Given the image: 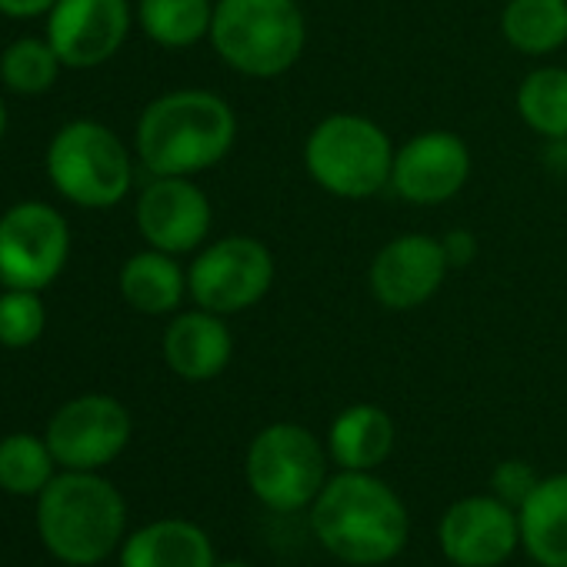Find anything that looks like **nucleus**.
Returning a JSON list of instances; mask_svg holds the SVG:
<instances>
[{"mask_svg": "<svg viewBox=\"0 0 567 567\" xmlns=\"http://www.w3.org/2000/svg\"><path fill=\"white\" fill-rule=\"evenodd\" d=\"M61 58L54 54V48L38 38H24L14 41L8 51H0V81L8 84V91L14 94H44L58 84L61 74Z\"/></svg>", "mask_w": 567, "mask_h": 567, "instance_id": "obj_25", "label": "nucleus"}, {"mask_svg": "<svg viewBox=\"0 0 567 567\" xmlns=\"http://www.w3.org/2000/svg\"><path fill=\"white\" fill-rule=\"evenodd\" d=\"M537 481H540V474L534 471V464H527L520 457H507L491 474V494L501 497L504 504H511L517 511L530 497V491L537 487Z\"/></svg>", "mask_w": 567, "mask_h": 567, "instance_id": "obj_27", "label": "nucleus"}, {"mask_svg": "<svg viewBox=\"0 0 567 567\" xmlns=\"http://www.w3.org/2000/svg\"><path fill=\"white\" fill-rule=\"evenodd\" d=\"M127 504L94 471H64L38 494V534L44 547L74 567H91L121 547Z\"/></svg>", "mask_w": 567, "mask_h": 567, "instance_id": "obj_3", "label": "nucleus"}, {"mask_svg": "<svg viewBox=\"0 0 567 567\" xmlns=\"http://www.w3.org/2000/svg\"><path fill=\"white\" fill-rule=\"evenodd\" d=\"M131 0H58L48 14V44L71 71L107 64L131 34Z\"/></svg>", "mask_w": 567, "mask_h": 567, "instance_id": "obj_13", "label": "nucleus"}, {"mask_svg": "<svg viewBox=\"0 0 567 567\" xmlns=\"http://www.w3.org/2000/svg\"><path fill=\"white\" fill-rule=\"evenodd\" d=\"M437 544L454 567H501L520 547L517 511L494 494H467L441 514Z\"/></svg>", "mask_w": 567, "mask_h": 567, "instance_id": "obj_11", "label": "nucleus"}, {"mask_svg": "<svg viewBox=\"0 0 567 567\" xmlns=\"http://www.w3.org/2000/svg\"><path fill=\"white\" fill-rule=\"evenodd\" d=\"M214 224L207 194L194 177H154L137 197V230L141 237L167 254L200 250Z\"/></svg>", "mask_w": 567, "mask_h": 567, "instance_id": "obj_15", "label": "nucleus"}, {"mask_svg": "<svg viewBox=\"0 0 567 567\" xmlns=\"http://www.w3.org/2000/svg\"><path fill=\"white\" fill-rule=\"evenodd\" d=\"M207 41L230 71L270 81L301 61L308 21L298 0H217Z\"/></svg>", "mask_w": 567, "mask_h": 567, "instance_id": "obj_4", "label": "nucleus"}, {"mask_svg": "<svg viewBox=\"0 0 567 567\" xmlns=\"http://www.w3.org/2000/svg\"><path fill=\"white\" fill-rule=\"evenodd\" d=\"M471 177V151L454 131H421L394 151L391 190L417 207L454 200Z\"/></svg>", "mask_w": 567, "mask_h": 567, "instance_id": "obj_14", "label": "nucleus"}, {"mask_svg": "<svg viewBox=\"0 0 567 567\" xmlns=\"http://www.w3.org/2000/svg\"><path fill=\"white\" fill-rule=\"evenodd\" d=\"M117 284H121V298L134 311L151 318L174 315L187 298V270L177 264L174 254L157 247L131 254L121 267Z\"/></svg>", "mask_w": 567, "mask_h": 567, "instance_id": "obj_20", "label": "nucleus"}, {"mask_svg": "<svg viewBox=\"0 0 567 567\" xmlns=\"http://www.w3.org/2000/svg\"><path fill=\"white\" fill-rule=\"evenodd\" d=\"M4 134H8V107L0 101V141H4Z\"/></svg>", "mask_w": 567, "mask_h": 567, "instance_id": "obj_30", "label": "nucleus"}, {"mask_svg": "<svg viewBox=\"0 0 567 567\" xmlns=\"http://www.w3.org/2000/svg\"><path fill=\"white\" fill-rule=\"evenodd\" d=\"M210 534L184 517H161L134 530L121 547V567H214Z\"/></svg>", "mask_w": 567, "mask_h": 567, "instance_id": "obj_17", "label": "nucleus"}, {"mask_svg": "<svg viewBox=\"0 0 567 567\" xmlns=\"http://www.w3.org/2000/svg\"><path fill=\"white\" fill-rule=\"evenodd\" d=\"M308 511L318 544L351 567L391 564L411 540L404 497L374 471L331 474Z\"/></svg>", "mask_w": 567, "mask_h": 567, "instance_id": "obj_1", "label": "nucleus"}, {"mask_svg": "<svg viewBox=\"0 0 567 567\" xmlns=\"http://www.w3.org/2000/svg\"><path fill=\"white\" fill-rule=\"evenodd\" d=\"M54 4L58 0H0V14L14 18V21H31V18L51 14Z\"/></svg>", "mask_w": 567, "mask_h": 567, "instance_id": "obj_29", "label": "nucleus"}, {"mask_svg": "<svg viewBox=\"0 0 567 567\" xmlns=\"http://www.w3.org/2000/svg\"><path fill=\"white\" fill-rule=\"evenodd\" d=\"M131 414L111 394H81L58 408L48 424V447L68 471H97L124 454L131 444Z\"/></svg>", "mask_w": 567, "mask_h": 567, "instance_id": "obj_10", "label": "nucleus"}, {"mask_svg": "<svg viewBox=\"0 0 567 567\" xmlns=\"http://www.w3.org/2000/svg\"><path fill=\"white\" fill-rule=\"evenodd\" d=\"M54 454L38 434H8L0 441V487L18 497L41 494L54 477Z\"/></svg>", "mask_w": 567, "mask_h": 567, "instance_id": "obj_24", "label": "nucleus"}, {"mask_svg": "<svg viewBox=\"0 0 567 567\" xmlns=\"http://www.w3.org/2000/svg\"><path fill=\"white\" fill-rule=\"evenodd\" d=\"M54 190L87 210L121 204L134 184V161L124 141L97 121L64 124L44 157Z\"/></svg>", "mask_w": 567, "mask_h": 567, "instance_id": "obj_7", "label": "nucleus"}, {"mask_svg": "<svg viewBox=\"0 0 567 567\" xmlns=\"http://www.w3.org/2000/svg\"><path fill=\"white\" fill-rule=\"evenodd\" d=\"M48 328V308L41 301V291H21L8 288L0 295V344L4 348H31L41 341Z\"/></svg>", "mask_w": 567, "mask_h": 567, "instance_id": "obj_26", "label": "nucleus"}, {"mask_svg": "<svg viewBox=\"0 0 567 567\" xmlns=\"http://www.w3.org/2000/svg\"><path fill=\"white\" fill-rule=\"evenodd\" d=\"M71 257V224L44 200H21L0 214V284L44 291Z\"/></svg>", "mask_w": 567, "mask_h": 567, "instance_id": "obj_9", "label": "nucleus"}, {"mask_svg": "<svg viewBox=\"0 0 567 567\" xmlns=\"http://www.w3.org/2000/svg\"><path fill=\"white\" fill-rule=\"evenodd\" d=\"M394 144L388 131L364 114H328L305 141L311 181L341 200H368L391 187Z\"/></svg>", "mask_w": 567, "mask_h": 567, "instance_id": "obj_5", "label": "nucleus"}, {"mask_svg": "<svg viewBox=\"0 0 567 567\" xmlns=\"http://www.w3.org/2000/svg\"><path fill=\"white\" fill-rule=\"evenodd\" d=\"M217 0H137L141 31L167 51H184L210 34Z\"/></svg>", "mask_w": 567, "mask_h": 567, "instance_id": "obj_22", "label": "nucleus"}, {"mask_svg": "<svg viewBox=\"0 0 567 567\" xmlns=\"http://www.w3.org/2000/svg\"><path fill=\"white\" fill-rule=\"evenodd\" d=\"M517 114L534 134L567 141V68H534L517 87Z\"/></svg>", "mask_w": 567, "mask_h": 567, "instance_id": "obj_23", "label": "nucleus"}, {"mask_svg": "<svg viewBox=\"0 0 567 567\" xmlns=\"http://www.w3.org/2000/svg\"><path fill=\"white\" fill-rule=\"evenodd\" d=\"M441 244H444V254H447V264L451 267H467L474 257H477V237L467 230V227H454V230H447L444 237H441Z\"/></svg>", "mask_w": 567, "mask_h": 567, "instance_id": "obj_28", "label": "nucleus"}, {"mask_svg": "<svg viewBox=\"0 0 567 567\" xmlns=\"http://www.w3.org/2000/svg\"><path fill=\"white\" fill-rule=\"evenodd\" d=\"M501 34L527 58L560 51L567 44V0H507L501 11Z\"/></svg>", "mask_w": 567, "mask_h": 567, "instance_id": "obj_21", "label": "nucleus"}, {"mask_svg": "<svg viewBox=\"0 0 567 567\" xmlns=\"http://www.w3.org/2000/svg\"><path fill=\"white\" fill-rule=\"evenodd\" d=\"M328 444L295 421H277L254 434L244 457L250 494L274 514L308 511L328 484Z\"/></svg>", "mask_w": 567, "mask_h": 567, "instance_id": "obj_6", "label": "nucleus"}, {"mask_svg": "<svg viewBox=\"0 0 567 567\" xmlns=\"http://www.w3.org/2000/svg\"><path fill=\"white\" fill-rule=\"evenodd\" d=\"M398 441L394 417L378 404L344 408L328 431V454L341 471H378Z\"/></svg>", "mask_w": 567, "mask_h": 567, "instance_id": "obj_19", "label": "nucleus"}, {"mask_svg": "<svg viewBox=\"0 0 567 567\" xmlns=\"http://www.w3.org/2000/svg\"><path fill=\"white\" fill-rule=\"evenodd\" d=\"M274 254L264 240L247 234H227L197 250L187 267V295L197 308L220 318L250 311L274 288Z\"/></svg>", "mask_w": 567, "mask_h": 567, "instance_id": "obj_8", "label": "nucleus"}, {"mask_svg": "<svg viewBox=\"0 0 567 567\" xmlns=\"http://www.w3.org/2000/svg\"><path fill=\"white\" fill-rule=\"evenodd\" d=\"M164 361L167 368L190 384L214 381L234 358V334L220 315L194 308L177 315L164 331Z\"/></svg>", "mask_w": 567, "mask_h": 567, "instance_id": "obj_16", "label": "nucleus"}, {"mask_svg": "<svg viewBox=\"0 0 567 567\" xmlns=\"http://www.w3.org/2000/svg\"><path fill=\"white\" fill-rule=\"evenodd\" d=\"M214 567H250V564H244V560H217Z\"/></svg>", "mask_w": 567, "mask_h": 567, "instance_id": "obj_31", "label": "nucleus"}, {"mask_svg": "<svg viewBox=\"0 0 567 567\" xmlns=\"http://www.w3.org/2000/svg\"><path fill=\"white\" fill-rule=\"evenodd\" d=\"M520 547L540 567H567V471L537 481L517 507Z\"/></svg>", "mask_w": 567, "mask_h": 567, "instance_id": "obj_18", "label": "nucleus"}, {"mask_svg": "<svg viewBox=\"0 0 567 567\" xmlns=\"http://www.w3.org/2000/svg\"><path fill=\"white\" fill-rule=\"evenodd\" d=\"M237 141L234 107L200 87L161 94L144 107L134 131L141 164L154 177H194L220 164Z\"/></svg>", "mask_w": 567, "mask_h": 567, "instance_id": "obj_2", "label": "nucleus"}, {"mask_svg": "<svg viewBox=\"0 0 567 567\" xmlns=\"http://www.w3.org/2000/svg\"><path fill=\"white\" fill-rule=\"evenodd\" d=\"M451 264L441 237L431 234H398L371 260L368 288L371 298L388 311L424 308L447 277Z\"/></svg>", "mask_w": 567, "mask_h": 567, "instance_id": "obj_12", "label": "nucleus"}]
</instances>
